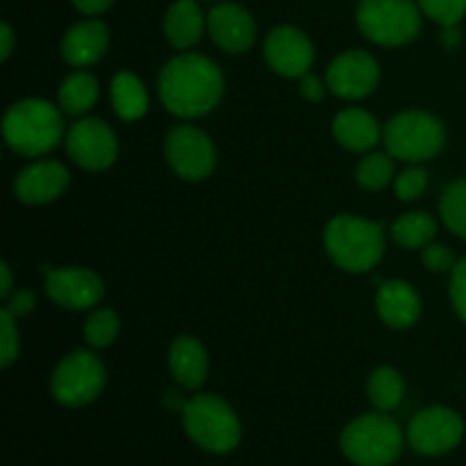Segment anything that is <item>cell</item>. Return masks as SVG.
<instances>
[{
  "label": "cell",
  "mask_w": 466,
  "mask_h": 466,
  "mask_svg": "<svg viewBox=\"0 0 466 466\" xmlns=\"http://www.w3.org/2000/svg\"><path fill=\"white\" fill-rule=\"evenodd\" d=\"M182 426L196 446L214 455L232 453L241 444V421L232 405L217 394H198L182 408Z\"/></svg>",
  "instance_id": "obj_5"
},
{
  "label": "cell",
  "mask_w": 466,
  "mask_h": 466,
  "mask_svg": "<svg viewBox=\"0 0 466 466\" xmlns=\"http://www.w3.org/2000/svg\"><path fill=\"white\" fill-rule=\"evenodd\" d=\"M3 135L9 148L23 157H41L64 137L62 112L44 98H25L5 112Z\"/></svg>",
  "instance_id": "obj_3"
},
{
  "label": "cell",
  "mask_w": 466,
  "mask_h": 466,
  "mask_svg": "<svg viewBox=\"0 0 466 466\" xmlns=\"http://www.w3.org/2000/svg\"><path fill=\"white\" fill-rule=\"evenodd\" d=\"M121 332V319L114 309L103 308L89 314L85 323V341L91 349H107Z\"/></svg>",
  "instance_id": "obj_28"
},
{
  "label": "cell",
  "mask_w": 466,
  "mask_h": 466,
  "mask_svg": "<svg viewBox=\"0 0 466 466\" xmlns=\"http://www.w3.org/2000/svg\"><path fill=\"white\" fill-rule=\"evenodd\" d=\"M421 262L432 273H453V268L458 267L453 248L446 244H428L426 248H421Z\"/></svg>",
  "instance_id": "obj_32"
},
{
  "label": "cell",
  "mask_w": 466,
  "mask_h": 466,
  "mask_svg": "<svg viewBox=\"0 0 466 466\" xmlns=\"http://www.w3.org/2000/svg\"><path fill=\"white\" fill-rule=\"evenodd\" d=\"M71 3L76 5L77 12L86 14V16H96V14L107 12L114 5V0H71Z\"/></svg>",
  "instance_id": "obj_36"
},
{
  "label": "cell",
  "mask_w": 466,
  "mask_h": 466,
  "mask_svg": "<svg viewBox=\"0 0 466 466\" xmlns=\"http://www.w3.org/2000/svg\"><path fill=\"white\" fill-rule=\"evenodd\" d=\"M396 177V159L390 153H369L360 159L355 180L362 189L380 191Z\"/></svg>",
  "instance_id": "obj_26"
},
{
  "label": "cell",
  "mask_w": 466,
  "mask_h": 466,
  "mask_svg": "<svg viewBox=\"0 0 466 466\" xmlns=\"http://www.w3.org/2000/svg\"><path fill=\"white\" fill-rule=\"evenodd\" d=\"M332 135H335L337 144L350 153H367V150L376 148L382 139L380 123L371 114L358 107L341 109L337 114L332 121Z\"/></svg>",
  "instance_id": "obj_20"
},
{
  "label": "cell",
  "mask_w": 466,
  "mask_h": 466,
  "mask_svg": "<svg viewBox=\"0 0 466 466\" xmlns=\"http://www.w3.org/2000/svg\"><path fill=\"white\" fill-rule=\"evenodd\" d=\"M168 369L182 390H198L205 385L209 371V358L205 346L196 337L180 335L168 349Z\"/></svg>",
  "instance_id": "obj_19"
},
{
  "label": "cell",
  "mask_w": 466,
  "mask_h": 466,
  "mask_svg": "<svg viewBox=\"0 0 466 466\" xmlns=\"http://www.w3.org/2000/svg\"><path fill=\"white\" fill-rule=\"evenodd\" d=\"M66 153L86 171H105L116 162V135L103 118H80L66 132Z\"/></svg>",
  "instance_id": "obj_11"
},
{
  "label": "cell",
  "mask_w": 466,
  "mask_h": 466,
  "mask_svg": "<svg viewBox=\"0 0 466 466\" xmlns=\"http://www.w3.org/2000/svg\"><path fill=\"white\" fill-rule=\"evenodd\" d=\"M355 18L369 41L387 48L410 44L421 32V7L417 0H360Z\"/></svg>",
  "instance_id": "obj_7"
},
{
  "label": "cell",
  "mask_w": 466,
  "mask_h": 466,
  "mask_svg": "<svg viewBox=\"0 0 466 466\" xmlns=\"http://www.w3.org/2000/svg\"><path fill=\"white\" fill-rule=\"evenodd\" d=\"M437 235V221L428 212H408L391 226V239L408 250H421L432 244Z\"/></svg>",
  "instance_id": "obj_24"
},
{
  "label": "cell",
  "mask_w": 466,
  "mask_h": 466,
  "mask_svg": "<svg viewBox=\"0 0 466 466\" xmlns=\"http://www.w3.org/2000/svg\"><path fill=\"white\" fill-rule=\"evenodd\" d=\"M109 46V30L98 18H86L66 30L62 39V57L68 66L85 68L98 62Z\"/></svg>",
  "instance_id": "obj_18"
},
{
  "label": "cell",
  "mask_w": 466,
  "mask_h": 466,
  "mask_svg": "<svg viewBox=\"0 0 466 466\" xmlns=\"http://www.w3.org/2000/svg\"><path fill=\"white\" fill-rule=\"evenodd\" d=\"M323 248L341 271L367 273L385 255V230L369 218L339 214L323 230Z\"/></svg>",
  "instance_id": "obj_2"
},
{
  "label": "cell",
  "mask_w": 466,
  "mask_h": 466,
  "mask_svg": "<svg viewBox=\"0 0 466 466\" xmlns=\"http://www.w3.org/2000/svg\"><path fill=\"white\" fill-rule=\"evenodd\" d=\"M208 32L218 48L239 55L255 44L258 25L246 7L237 3H221L208 14Z\"/></svg>",
  "instance_id": "obj_16"
},
{
  "label": "cell",
  "mask_w": 466,
  "mask_h": 466,
  "mask_svg": "<svg viewBox=\"0 0 466 466\" xmlns=\"http://www.w3.org/2000/svg\"><path fill=\"white\" fill-rule=\"evenodd\" d=\"M464 419L455 410L432 405L414 414L405 437L417 453L437 458L458 449L464 440Z\"/></svg>",
  "instance_id": "obj_10"
},
{
  "label": "cell",
  "mask_w": 466,
  "mask_h": 466,
  "mask_svg": "<svg viewBox=\"0 0 466 466\" xmlns=\"http://www.w3.org/2000/svg\"><path fill=\"white\" fill-rule=\"evenodd\" d=\"M367 394L373 408L380 410V412H391V410L399 408L405 396L403 376L391 367H378L369 376Z\"/></svg>",
  "instance_id": "obj_25"
},
{
  "label": "cell",
  "mask_w": 466,
  "mask_h": 466,
  "mask_svg": "<svg viewBox=\"0 0 466 466\" xmlns=\"http://www.w3.org/2000/svg\"><path fill=\"white\" fill-rule=\"evenodd\" d=\"M0 278H3V282H0V299L7 300L9 296H12V287H14L12 268H9L7 262L0 264Z\"/></svg>",
  "instance_id": "obj_38"
},
{
  "label": "cell",
  "mask_w": 466,
  "mask_h": 466,
  "mask_svg": "<svg viewBox=\"0 0 466 466\" xmlns=\"http://www.w3.org/2000/svg\"><path fill=\"white\" fill-rule=\"evenodd\" d=\"M107 371L91 350H73L59 360L50 376V394L64 408H85L103 394Z\"/></svg>",
  "instance_id": "obj_8"
},
{
  "label": "cell",
  "mask_w": 466,
  "mask_h": 466,
  "mask_svg": "<svg viewBox=\"0 0 466 466\" xmlns=\"http://www.w3.org/2000/svg\"><path fill=\"white\" fill-rule=\"evenodd\" d=\"M71 185V173L62 162L41 159L23 168L14 180V194L25 205H46L57 200Z\"/></svg>",
  "instance_id": "obj_15"
},
{
  "label": "cell",
  "mask_w": 466,
  "mask_h": 466,
  "mask_svg": "<svg viewBox=\"0 0 466 466\" xmlns=\"http://www.w3.org/2000/svg\"><path fill=\"white\" fill-rule=\"evenodd\" d=\"M428 189V173L423 167H408L405 171H400L394 177V191L396 198L403 200V203H412L419 196H423V191Z\"/></svg>",
  "instance_id": "obj_30"
},
{
  "label": "cell",
  "mask_w": 466,
  "mask_h": 466,
  "mask_svg": "<svg viewBox=\"0 0 466 466\" xmlns=\"http://www.w3.org/2000/svg\"><path fill=\"white\" fill-rule=\"evenodd\" d=\"M421 296L410 282L390 280L378 287L376 312L387 328L408 330L421 317Z\"/></svg>",
  "instance_id": "obj_17"
},
{
  "label": "cell",
  "mask_w": 466,
  "mask_h": 466,
  "mask_svg": "<svg viewBox=\"0 0 466 466\" xmlns=\"http://www.w3.org/2000/svg\"><path fill=\"white\" fill-rule=\"evenodd\" d=\"M36 305V296L32 289H16L12 291V296L7 299V305H5V309H7L9 314H12L14 319L18 317H25V314H30L32 309H35Z\"/></svg>",
  "instance_id": "obj_34"
},
{
  "label": "cell",
  "mask_w": 466,
  "mask_h": 466,
  "mask_svg": "<svg viewBox=\"0 0 466 466\" xmlns=\"http://www.w3.org/2000/svg\"><path fill=\"white\" fill-rule=\"evenodd\" d=\"M112 105L121 121H139L148 112V91L130 71H121L112 80Z\"/></svg>",
  "instance_id": "obj_22"
},
{
  "label": "cell",
  "mask_w": 466,
  "mask_h": 466,
  "mask_svg": "<svg viewBox=\"0 0 466 466\" xmlns=\"http://www.w3.org/2000/svg\"><path fill=\"white\" fill-rule=\"evenodd\" d=\"M18 350H21V341H18L16 319L3 308V312H0V364H3V369L16 362Z\"/></svg>",
  "instance_id": "obj_31"
},
{
  "label": "cell",
  "mask_w": 466,
  "mask_h": 466,
  "mask_svg": "<svg viewBox=\"0 0 466 466\" xmlns=\"http://www.w3.org/2000/svg\"><path fill=\"white\" fill-rule=\"evenodd\" d=\"M460 41H462V35H460L458 25L444 27V32H441V44H444V48L455 50L460 46Z\"/></svg>",
  "instance_id": "obj_39"
},
{
  "label": "cell",
  "mask_w": 466,
  "mask_h": 466,
  "mask_svg": "<svg viewBox=\"0 0 466 466\" xmlns=\"http://www.w3.org/2000/svg\"><path fill=\"white\" fill-rule=\"evenodd\" d=\"M326 86L328 85H323L317 76H309V73L308 76L300 77V82H299L300 96H303L308 103H321V100L326 98Z\"/></svg>",
  "instance_id": "obj_35"
},
{
  "label": "cell",
  "mask_w": 466,
  "mask_h": 466,
  "mask_svg": "<svg viewBox=\"0 0 466 466\" xmlns=\"http://www.w3.org/2000/svg\"><path fill=\"white\" fill-rule=\"evenodd\" d=\"M451 305H453L455 314L466 323V258L460 259L458 267L451 273V287H449Z\"/></svg>",
  "instance_id": "obj_33"
},
{
  "label": "cell",
  "mask_w": 466,
  "mask_h": 466,
  "mask_svg": "<svg viewBox=\"0 0 466 466\" xmlns=\"http://www.w3.org/2000/svg\"><path fill=\"white\" fill-rule=\"evenodd\" d=\"M164 155L168 167L177 177L187 182H200L217 168V148L208 132L200 127L180 123L171 127L164 141Z\"/></svg>",
  "instance_id": "obj_9"
},
{
  "label": "cell",
  "mask_w": 466,
  "mask_h": 466,
  "mask_svg": "<svg viewBox=\"0 0 466 466\" xmlns=\"http://www.w3.org/2000/svg\"><path fill=\"white\" fill-rule=\"evenodd\" d=\"M205 25L208 21L196 0H176L164 16V35L177 50L194 48L203 36Z\"/></svg>",
  "instance_id": "obj_21"
},
{
  "label": "cell",
  "mask_w": 466,
  "mask_h": 466,
  "mask_svg": "<svg viewBox=\"0 0 466 466\" xmlns=\"http://www.w3.org/2000/svg\"><path fill=\"white\" fill-rule=\"evenodd\" d=\"M46 294L64 309H89L103 300L105 285L85 267L46 268Z\"/></svg>",
  "instance_id": "obj_13"
},
{
  "label": "cell",
  "mask_w": 466,
  "mask_h": 466,
  "mask_svg": "<svg viewBox=\"0 0 466 466\" xmlns=\"http://www.w3.org/2000/svg\"><path fill=\"white\" fill-rule=\"evenodd\" d=\"M382 144L394 159L405 164H421L444 150L446 127L435 114L408 109L385 123Z\"/></svg>",
  "instance_id": "obj_6"
},
{
  "label": "cell",
  "mask_w": 466,
  "mask_h": 466,
  "mask_svg": "<svg viewBox=\"0 0 466 466\" xmlns=\"http://www.w3.org/2000/svg\"><path fill=\"white\" fill-rule=\"evenodd\" d=\"M264 59L278 76L300 80L308 76L314 64V46L299 27L278 25L268 32L264 41Z\"/></svg>",
  "instance_id": "obj_14"
},
{
  "label": "cell",
  "mask_w": 466,
  "mask_h": 466,
  "mask_svg": "<svg viewBox=\"0 0 466 466\" xmlns=\"http://www.w3.org/2000/svg\"><path fill=\"white\" fill-rule=\"evenodd\" d=\"M440 214L444 226L460 239H466V177L451 182L440 200Z\"/></svg>",
  "instance_id": "obj_27"
},
{
  "label": "cell",
  "mask_w": 466,
  "mask_h": 466,
  "mask_svg": "<svg viewBox=\"0 0 466 466\" xmlns=\"http://www.w3.org/2000/svg\"><path fill=\"white\" fill-rule=\"evenodd\" d=\"M14 44H16V36L9 23H0V59H7L12 55Z\"/></svg>",
  "instance_id": "obj_37"
},
{
  "label": "cell",
  "mask_w": 466,
  "mask_h": 466,
  "mask_svg": "<svg viewBox=\"0 0 466 466\" xmlns=\"http://www.w3.org/2000/svg\"><path fill=\"white\" fill-rule=\"evenodd\" d=\"M226 80L217 64L205 55L182 53L168 59L157 77L164 107L177 118H200L223 98Z\"/></svg>",
  "instance_id": "obj_1"
},
{
  "label": "cell",
  "mask_w": 466,
  "mask_h": 466,
  "mask_svg": "<svg viewBox=\"0 0 466 466\" xmlns=\"http://www.w3.org/2000/svg\"><path fill=\"white\" fill-rule=\"evenodd\" d=\"M417 5L441 27L458 25L466 16V0H417Z\"/></svg>",
  "instance_id": "obj_29"
},
{
  "label": "cell",
  "mask_w": 466,
  "mask_h": 466,
  "mask_svg": "<svg viewBox=\"0 0 466 466\" xmlns=\"http://www.w3.org/2000/svg\"><path fill=\"white\" fill-rule=\"evenodd\" d=\"M405 435L387 412H371L353 419L341 431L339 449L355 466H391L400 458Z\"/></svg>",
  "instance_id": "obj_4"
},
{
  "label": "cell",
  "mask_w": 466,
  "mask_h": 466,
  "mask_svg": "<svg viewBox=\"0 0 466 466\" xmlns=\"http://www.w3.org/2000/svg\"><path fill=\"white\" fill-rule=\"evenodd\" d=\"M380 82V66L367 50H346L328 66L326 85L344 100H362L376 91Z\"/></svg>",
  "instance_id": "obj_12"
},
{
  "label": "cell",
  "mask_w": 466,
  "mask_h": 466,
  "mask_svg": "<svg viewBox=\"0 0 466 466\" xmlns=\"http://www.w3.org/2000/svg\"><path fill=\"white\" fill-rule=\"evenodd\" d=\"M98 80L89 71H73L59 86V109L68 116H82L98 103Z\"/></svg>",
  "instance_id": "obj_23"
}]
</instances>
